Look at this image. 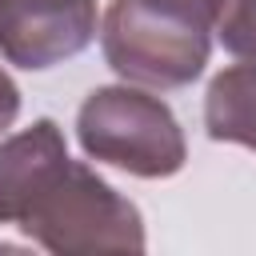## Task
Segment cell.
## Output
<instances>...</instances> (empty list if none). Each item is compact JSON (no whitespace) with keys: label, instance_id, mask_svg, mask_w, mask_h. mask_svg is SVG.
<instances>
[{"label":"cell","instance_id":"obj_6","mask_svg":"<svg viewBox=\"0 0 256 256\" xmlns=\"http://www.w3.org/2000/svg\"><path fill=\"white\" fill-rule=\"evenodd\" d=\"M212 32L232 56L256 64V0H220Z\"/></svg>","mask_w":256,"mask_h":256},{"label":"cell","instance_id":"obj_8","mask_svg":"<svg viewBox=\"0 0 256 256\" xmlns=\"http://www.w3.org/2000/svg\"><path fill=\"white\" fill-rule=\"evenodd\" d=\"M16 116H20V88H16V80L0 68V136L16 124Z\"/></svg>","mask_w":256,"mask_h":256},{"label":"cell","instance_id":"obj_9","mask_svg":"<svg viewBox=\"0 0 256 256\" xmlns=\"http://www.w3.org/2000/svg\"><path fill=\"white\" fill-rule=\"evenodd\" d=\"M0 252H12V244H0Z\"/></svg>","mask_w":256,"mask_h":256},{"label":"cell","instance_id":"obj_7","mask_svg":"<svg viewBox=\"0 0 256 256\" xmlns=\"http://www.w3.org/2000/svg\"><path fill=\"white\" fill-rule=\"evenodd\" d=\"M144 4L164 8V12H172V16H184V20H192V24L208 28V32H212L216 8H220V0H144Z\"/></svg>","mask_w":256,"mask_h":256},{"label":"cell","instance_id":"obj_5","mask_svg":"<svg viewBox=\"0 0 256 256\" xmlns=\"http://www.w3.org/2000/svg\"><path fill=\"white\" fill-rule=\"evenodd\" d=\"M204 128L216 144H244L256 152V64H232L212 76L204 92Z\"/></svg>","mask_w":256,"mask_h":256},{"label":"cell","instance_id":"obj_2","mask_svg":"<svg viewBox=\"0 0 256 256\" xmlns=\"http://www.w3.org/2000/svg\"><path fill=\"white\" fill-rule=\"evenodd\" d=\"M76 140L88 160L140 180L176 176L188 160V140L172 108L136 84L92 88L76 112Z\"/></svg>","mask_w":256,"mask_h":256},{"label":"cell","instance_id":"obj_3","mask_svg":"<svg viewBox=\"0 0 256 256\" xmlns=\"http://www.w3.org/2000/svg\"><path fill=\"white\" fill-rule=\"evenodd\" d=\"M100 48L108 68L136 88H184L192 84L212 52L208 28L152 8L144 0H108L100 24Z\"/></svg>","mask_w":256,"mask_h":256},{"label":"cell","instance_id":"obj_1","mask_svg":"<svg viewBox=\"0 0 256 256\" xmlns=\"http://www.w3.org/2000/svg\"><path fill=\"white\" fill-rule=\"evenodd\" d=\"M0 224L44 252H144V216L96 168L68 156L52 116L0 140Z\"/></svg>","mask_w":256,"mask_h":256},{"label":"cell","instance_id":"obj_4","mask_svg":"<svg viewBox=\"0 0 256 256\" xmlns=\"http://www.w3.org/2000/svg\"><path fill=\"white\" fill-rule=\"evenodd\" d=\"M96 40V0H0V56L24 72L56 68Z\"/></svg>","mask_w":256,"mask_h":256}]
</instances>
